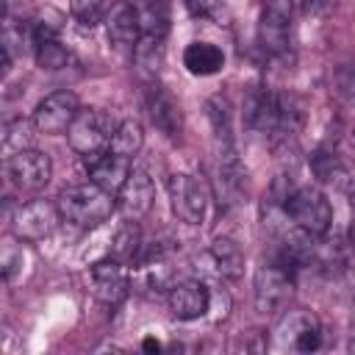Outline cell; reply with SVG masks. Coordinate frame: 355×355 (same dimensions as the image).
Returning <instances> with one entry per match:
<instances>
[{
	"mask_svg": "<svg viewBox=\"0 0 355 355\" xmlns=\"http://www.w3.org/2000/svg\"><path fill=\"white\" fill-rule=\"evenodd\" d=\"M166 302H169V311L175 319H183V322H191V319H200L208 313V305H211V291L202 280H178L169 294H166Z\"/></svg>",
	"mask_w": 355,
	"mask_h": 355,
	"instance_id": "obj_12",
	"label": "cell"
},
{
	"mask_svg": "<svg viewBox=\"0 0 355 355\" xmlns=\"http://www.w3.org/2000/svg\"><path fill=\"white\" fill-rule=\"evenodd\" d=\"M311 169L322 183L338 189L355 202V164L352 161H347L344 155L333 150H316L311 155Z\"/></svg>",
	"mask_w": 355,
	"mask_h": 355,
	"instance_id": "obj_14",
	"label": "cell"
},
{
	"mask_svg": "<svg viewBox=\"0 0 355 355\" xmlns=\"http://www.w3.org/2000/svg\"><path fill=\"white\" fill-rule=\"evenodd\" d=\"M114 130H116V122L111 119V114H105L100 108H80L75 122L67 130V139L75 153L89 155V153L105 150Z\"/></svg>",
	"mask_w": 355,
	"mask_h": 355,
	"instance_id": "obj_3",
	"label": "cell"
},
{
	"mask_svg": "<svg viewBox=\"0 0 355 355\" xmlns=\"http://www.w3.org/2000/svg\"><path fill=\"white\" fill-rule=\"evenodd\" d=\"M133 58H136V67L139 69H144V72H150L155 78L158 67L164 64V39L141 33L139 42H136V47H133Z\"/></svg>",
	"mask_w": 355,
	"mask_h": 355,
	"instance_id": "obj_25",
	"label": "cell"
},
{
	"mask_svg": "<svg viewBox=\"0 0 355 355\" xmlns=\"http://www.w3.org/2000/svg\"><path fill=\"white\" fill-rule=\"evenodd\" d=\"M33 128H36V125H33V122H25L22 116H19V119H8V122H3V133H0L3 155L11 158V155L28 150V147H31V139H33V133H31Z\"/></svg>",
	"mask_w": 355,
	"mask_h": 355,
	"instance_id": "obj_24",
	"label": "cell"
},
{
	"mask_svg": "<svg viewBox=\"0 0 355 355\" xmlns=\"http://www.w3.org/2000/svg\"><path fill=\"white\" fill-rule=\"evenodd\" d=\"M244 122L261 133H280V97L266 89H250L244 97Z\"/></svg>",
	"mask_w": 355,
	"mask_h": 355,
	"instance_id": "obj_16",
	"label": "cell"
},
{
	"mask_svg": "<svg viewBox=\"0 0 355 355\" xmlns=\"http://www.w3.org/2000/svg\"><path fill=\"white\" fill-rule=\"evenodd\" d=\"M283 211L291 216V222L300 230H305L311 236H324L333 225L330 200L319 189H311V186H302V189H294L291 194H286Z\"/></svg>",
	"mask_w": 355,
	"mask_h": 355,
	"instance_id": "obj_2",
	"label": "cell"
},
{
	"mask_svg": "<svg viewBox=\"0 0 355 355\" xmlns=\"http://www.w3.org/2000/svg\"><path fill=\"white\" fill-rule=\"evenodd\" d=\"M31 44H33V55H36V64L42 69H64L67 61H69V53L67 47L61 44L58 39V28L55 25H47V22H36L33 31H31Z\"/></svg>",
	"mask_w": 355,
	"mask_h": 355,
	"instance_id": "obj_19",
	"label": "cell"
},
{
	"mask_svg": "<svg viewBox=\"0 0 355 355\" xmlns=\"http://www.w3.org/2000/svg\"><path fill=\"white\" fill-rule=\"evenodd\" d=\"M141 144H144V130H141V125H139L136 119H125V122L116 125V130H114V136H111V141H108V150H111L114 155L130 161V158L141 150Z\"/></svg>",
	"mask_w": 355,
	"mask_h": 355,
	"instance_id": "obj_23",
	"label": "cell"
},
{
	"mask_svg": "<svg viewBox=\"0 0 355 355\" xmlns=\"http://www.w3.org/2000/svg\"><path fill=\"white\" fill-rule=\"evenodd\" d=\"M166 191H169L172 211H175V216H178L180 222H186V225H200V222L205 219V211H208V191H205L202 180H197L194 175L178 172V175H169Z\"/></svg>",
	"mask_w": 355,
	"mask_h": 355,
	"instance_id": "obj_4",
	"label": "cell"
},
{
	"mask_svg": "<svg viewBox=\"0 0 355 355\" xmlns=\"http://www.w3.org/2000/svg\"><path fill=\"white\" fill-rule=\"evenodd\" d=\"M349 241L355 244V219H352V225H349Z\"/></svg>",
	"mask_w": 355,
	"mask_h": 355,
	"instance_id": "obj_32",
	"label": "cell"
},
{
	"mask_svg": "<svg viewBox=\"0 0 355 355\" xmlns=\"http://www.w3.org/2000/svg\"><path fill=\"white\" fill-rule=\"evenodd\" d=\"M144 108L150 122L166 136V139H178L183 130V116H180V105L175 103V97L153 78L144 83Z\"/></svg>",
	"mask_w": 355,
	"mask_h": 355,
	"instance_id": "obj_11",
	"label": "cell"
},
{
	"mask_svg": "<svg viewBox=\"0 0 355 355\" xmlns=\"http://www.w3.org/2000/svg\"><path fill=\"white\" fill-rule=\"evenodd\" d=\"M205 111H208V119H211L216 144L219 147H236L233 144V108H230V100L222 97V94H214L205 103Z\"/></svg>",
	"mask_w": 355,
	"mask_h": 355,
	"instance_id": "obj_22",
	"label": "cell"
},
{
	"mask_svg": "<svg viewBox=\"0 0 355 355\" xmlns=\"http://www.w3.org/2000/svg\"><path fill=\"white\" fill-rule=\"evenodd\" d=\"M153 200H155V189H153V180L147 178V172L141 169H130L125 186L119 189L116 194V202H119V211L128 216V219H141L150 214L153 208Z\"/></svg>",
	"mask_w": 355,
	"mask_h": 355,
	"instance_id": "obj_17",
	"label": "cell"
},
{
	"mask_svg": "<svg viewBox=\"0 0 355 355\" xmlns=\"http://www.w3.org/2000/svg\"><path fill=\"white\" fill-rule=\"evenodd\" d=\"M6 169H8V178L11 183L19 189V191H39L50 183L53 178V164H50V155L42 153V150H22L11 158H6Z\"/></svg>",
	"mask_w": 355,
	"mask_h": 355,
	"instance_id": "obj_8",
	"label": "cell"
},
{
	"mask_svg": "<svg viewBox=\"0 0 355 355\" xmlns=\"http://www.w3.org/2000/svg\"><path fill=\"white\" fill-rule=\"evenodd\" d=\"M333 89L347 108H355V64H341L333 72Z\"/></svg>",
	"mask_w": 355,
	"mask_h": 355,
	"instance_id": "obj_27",
	"label": "cell"
},
{
	"mask_svg": "<svg viewBox=\"0 0 355 355\" xmlns=\"http://www.w3.org/2000/svg\"><path fill=\"white\" fill-rule=\"evenodd\" d=\"M105 28H108V39L116 47H136L139 36H141V17L139 8L130 6L128 0H116L105 17Z\"/></svg>",
	"mask_w": 355,
	"mask_h": 355,
	"instance_id": "obj_18",
	"label": "cell"
},
{
	"mask_svg": "<svg viewBox=\"0 0 355 355\" xmlns=\"http://www.w3.org/2000/svg\"><path fill=\"white\" fill-rule=\"evenodd\" d=\"M277 347H288L297 352H313L322 344V327L308 311H288L275 327Z\"/></svg>",
	"mask_w": 355,
	"mask_h": 355,
	"instance_id": "obj_9",
	"label": "cell"
},
{
	"mask_svg": "<svg viewBox=\"0 0 355 355\" xmlns=\"http://www.w3.org/2000/svg\"><path fill=\"white\" fill-rule=\"evenodd\" d=\"M61 222V211L55 202L47 200H31L17 208L11 216V230L19 241H42L47 239Z\"/></svg>",
	"mask_w": 355,
	"mask_h": 355,
	"instance_id": "obj_5",
	"label": "cell"
},
{
	"mask_svg": "<svg viewBox=\"0 0 355 355\" xmlns=\"http://www.w3.org/2000/svg\"><path fill=\"white\" fill-rule=\"evenodd\" d=\"M336 8V0H305V11L311 17H327Z\"/></svg>",
	"mask_w": 355,
	"mask_h": 355,
	"instance_id": "obj_30",
	"label": "cell"
},
{
	"mask_svg": "<svg viewBox=\"0 0 355 355\" xmlns=\"http://www.w3.org/2000/svg\"><path fill=\"white\" fill-rule=\"evenodd\" d=\"M208 258H211V263H214L219 277L236 280L244 272V252H241V247L233 239H216L208 247Z\"/></svg>",
	"mask_w": 355,
	"mask_h": 355,
	"instance_id": "obj_21",
	"label": "cell"
},
{
	"mask_svg": "<svg viewBox=\"0 0 355 355\" xmlns=\"http://www.w3.org/2000/svg\"><path fill=\"white\" fill-rule=\"evenodd\" d=\"M294 280L291 272L283 269L280 263H263L255 272V308L261 313H277L286 308L288 297H291Z\"/></svg>",
	"mask_w": 355,
	"mask_h": 355,
	"instance_id": "obj_7",
	"label": "cell"
},
{
	"mask_svg": "<svg viewBox=\"0 0 355 355\" xmlns=\"http://www.w3.org/2000/svg\"><path fill=\"white\" fill-rule=\"evenodd\" d=\"M186 6H189V11L194 17H202V19L219 22V25H225L230 19L227 0H186Z\"/></svg>",
	"mask_w": 355,
	"mask_h": 355,
	"instance_id": "obj_28",
	"label": "cell"
},
{
	"mask_svg": "<svg viewBox=\"0 0 355 355\" xmlns=\"http://www.w3.org/2000/svg\"><path fill=\"white\" fill-rule=\"evenodd\" d=\"M80 111V103L72 92L61 89V92H53L47 94L36 108H33V125L39 133H64L69 130V125L75 122Z\"/></svg>",
	"mask_w": 355,
	"mask_h": 355,
	"instance_id": "obj_10",
	"label": "cell"
},
{
	"mask_svg": "<svg viewBox=\"0 0 355 355\" xmlns=\"http://www.w3.org/2000/svg\"><path fill=\"white\" fill-rule=\"evenodd\" d=\"M291 33V0H263L258 19V42L263 53L283 55L288 50Z\"/></svg>",
	"mask_w": 355,
	"mask_h": 355,
	"instance_id": "obj_6",
	"label": "cell"
},
{
	"mask_svg": "<svg viewBox=\"0 0 355 355\" xmlns=\"http://www.w3.org/2000/svg\"><path fill=\"white\" fill-rule=\"evenodd\" d=\"M141 347H144L147 352H158V349H161V344H158L155 338H144V341H141Z\"/></svg>",
	"mask_w": 355,
	"mask_h": 355,
	"instance_id": "obj_31",
	"label": "cell"
},
{
	"mask_svg": "<svg viewBox=\"0 0 355 355\" xmlns=\"http://www.w3.org/2000/svg\"><path fill=\"white\" fill-rule=\"evenodd\" d=\"M61 219L75 225V227H97L100 222H105L114 211V200L105 189H100L97 183H78V186H67L58 200H55Z\"/></svg>",
	"mask_w": 355,
	"mask_h": 355,
	"instance_id": "obj_1",
	"label": "cell"
},
{
	"mask_svg": "<svg viewBox=\"0 0 355 355\" xmlns=\"http://www.w3.org/2000/svg\"><path fill=\"white\" fill-rule=\"evenodd\" d=\"M349 144H352V147H355V130H352V136H349Z\"/></svg>",
	"mask_w": 355,
	"mask_h": 355,
	"instance_id": "obj_33",
	"label": "cell"
},
{
	"mask_svg": "<svg viewBox=\"0 0 355 355\" xmlns=\"http://www.w3.org/2000/svg\"><path fill=\"white\" fill-rule=\"evenodd\" d=\"M92 286H94V294L100 302L105 305H116L128 297V269H125V261L119 258H105V261H97L92 263Z\"/></svg>",
	"mask_w": 355,
	"mask_h": 355,
	"instance_id": "obj_15",
	"label": "cell"
},
{
	"mask_svg": "<svg viewBox=\"0 0 355 355\" xmlns=\"http://www.w3.org/2000/svg\"><path fill=\"white\" fill-rule=\"evenodd\" d=\"M141 233H139V227L133 225V222H128V225H122L119 230H116V236H114V258H119V261H130V263H136V258H139V250H141Z\"/></svg>",
	"mask_w": 355,
	"mask_h": 355,
	"instance_id": "obj_26",
	"label": "cell"
},
{
	"mask_svg": "<svg viewBox=\"0 0 355 355\" xmlns=\"http://www.w3.org/2000/svg\"><path fill=\"white\" fill-rule=\"evenodd\" d=\"M69 8H72V17L86 28L100 25L105 17V0H69Z\"/></svg>",
	"mask_w": 355,
	"mask_h": 355,
	"instance_id": "obj_29",
	"label": "cell"
},
{
	"mask_svg": "<svg viewBox=\"0 0 355 355\" xmlns=\"http://www.w3.org/2000/svg\"><path fill=\"white\" fill-rule=\"evenodd\" d=\"M183 67L197 78H208L225 67V53L211 42H191L183 50Z\"/></svg>",
	"mask_w": 355,
	"mask_h": 355,
	"instance_id": "obj_20",
	"label": "cell"
},
{
	"mask_svg": "<svg viewBox=\"0 0 355 355\" xmlns=\"http://www.w3.org/2000/svg\"><path fill=\"white\" fill-rule=\"evenodd\" d=\"M83 166H86L89 180L97 183L100 189H105L108 194H119V189L125 186V180H128V175H130L128 158L114 155L108 147L83 155Z\"/></svg>",
	"mask_w": 355,
	"mask_h": 355,
	"instance_id": "obj_13",
	"label": "cell"
}]
</instances>
